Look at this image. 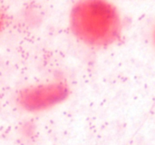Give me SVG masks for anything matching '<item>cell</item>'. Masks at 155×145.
<instances>
[{"mask_svg": "<svg viewBox=\"0 0 155 145\" xmlns=\"http://www.w3.org/2000/svg\"><path fill=\"white\" fill-rule=\"evenodd\" d=\"M71 94L70 85L64 81H53L25 86L16 94L15 103L23 111L45 113L64 103Z\"/></svg>", "mask_w": 155, "mask_h": 145, "instance_id": "obj_2", "label": "cell"}, {"mask_svg": "<svg viewBox=\"0 0 155 145\" xmlns=\"http://www.w3.org/2000/svg\"><path fill=\"white\" fill-rule=\"evenodd\" d=\"M72 35L93 49L117 44L124 35V19L119 8L106 0H82L72 5L68 14Z\"/></svg>", "mask_w": 155, "mask_h": 145, "instance_id": "obj_1", "label": "cell"}, {"mask_svg": "<svg viewBox=\"0 0 155 145\" xmlns=\"http://www.w3.org/2000/svg\"><path fill=\"white\" fill-rule=\"evenodd\" d=\"M152 39H153V46H154V49H155V24H154V26H153V28Z\"/></svg>", "mask_w": 155, "mask_h": 145, "instance_id": "obj_4", "label": "cell"}, {"mask_svg": "<svg viewBox=\"0 0 155 145\" xmlns=\"http://www.w3.org/2000/svg\"><path fill=\"white\" fill-rule=\"evenodd\" d=\"M7 15L5 11V9L0 5V36L3 35L5 30L7 26Z\"/></svg>", "mask_w": 155, "mask_h": 145, "instance_id": "obj_3", "label": "cell"}]
</instances>
